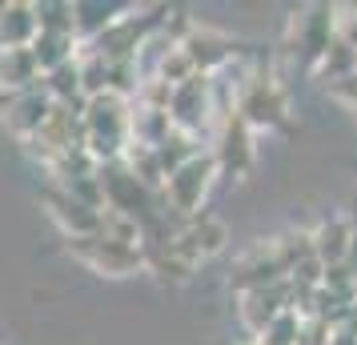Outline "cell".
I'll return each mask as SVG.
<instances>
[{
	"instance_id": "obj_1",
	"label": "cell",
	"mask_w": 357,
	"mask_h": 345,
	"mask_svg": "<svg viewBox=\"0 0 357 345\" xmlns=\"http://www.w3.org/2000/svg\"><path fill=\"white\" fill-rule=\"evenodd\" d=\"M213 177H217V157H213V153H197V157H189L177 173L165 177V185H161L165 209L177 213V217H193L197 209H201L205 193H209Z\"/></svg>"
},
{
	"instance_id": "obj_2",
	"label": "cell",
	"mask_w": 357,
	"mask_h": 345,
	"mask_svg": "<svg viewBox=\"0 0 357 345\" xmlns=\"http://www.w3.org/2000/svg\"><path fill=\"white\" fill-rule=\"evenodd\" d=\"M68 253L84 261L93 273H105V277H129L137 269H145V257L137 245H116L100 233H89V237H68Z\"/></svg>"
},
{
	"instance_id": "obj_3",
	"label": "cell",
	"mask_w": 357,
	"mask_h": 345,
	"mask_svg": "<svg viewBox=\"0 0 357 345\" xmlns=\"http://www.w3.org/2000/svg\"><path fill=\"white\" fill-rule=\"evenodd\" d=\"M153 29H157V17H116L105 33L97 36V40H89L84 49H93L97 56H105V61H132L137 52H141V45H145L149 36H153Z\"/></svg>"
},
{
	"instance_id": "obj_4",
	"label": "cell",
	"mask_w": 357,
	"mask_h": 345,
	"mask_svg": "<svg viewBox=\"0 0 357 345\" xmlns=\"http://www.w3.org/2000/svg\"><path fill=\"white\" fill-rule=\"evenodd\" d=\"M209 113H213V97H209V77H189L185 84L173 89V100H169V121L173 129L197 137V129L209 125Z\"/></svg>"
},
{
	"instance_id": "obj_5",
	"label": "cell",
	"mask_w": 357,
	"mask_h": 345,
	"mask_svg": "<svg viewBox=\"0 0 357 345\" xmlns=\"http://www.w3.org/2000/svg\"><path fill=\"white\" fill-rule=\"evenodd\" d=\"M49 109H52L49 89H45V81H36L33 89L8 97V105H4V129L13 132V137H20V141H33L36 132H40V125H45Z\"/></svg>"
},
{
	"instance_id": "obj_6",
	"label": "cell",
	"mask_w": 357,
	"mask_h": 345,
	"mask_svg": "<svg viewBox=\"0 0 357 345\" xmlns=\"http://www.w3.org/2000/svg\"><path fill=\"white\" fill-rule=\"evenodd\" d=\"M217 169H229V173H245L249 161H253V141H249V125L241 121L237 109H229L221 116V137H217Z\"/></svg>"
},
{
	"instance_id": "obj_7",
	"label": "cell",
	"mask_w": 357,
	"mask_h": 345,
	"mask_svg": "<svg viewBox=\"0 0 357 345\" xmlns=\"http://www.w3.org/2000/svg\"><path fill=\"white\" fill-rule=\"evenodd\" d=\"M45 205H49L52 221L65 229V237H89L100 225V209H89L77 197H68L61 185H45Z\"/></svg>"
},
{
	"instance_id": "obj_8",
	"label": "cell",
	"mask_w": 357,
	"mask_h": 345,
	"mask_svg": "<svg viewBox=\"0 0 357 345\" xmlns=\"http://www.w3.org/2000/svg\"><path fill=\"white\" fill-rule=\"evenodd\" d=\"M289 309V285L277 281V285H265V289H245L241 293V321L249 325V333H265L273 325L277 313Z\"/></svg>"
},
{
	"instance_id": "obj_9",
	"label": "cell",
	"mask_w": 357,
	"mask_h": 345,
	"mask_svg": "<svg viewBox=\"0 0 357 345\" xmlns=\"http://www.w3.org/2000/svg\"><path fill=\"white\" fill-rule=\"evenodd\" d=\"M181 49L189 52V61H193V68L205 77L209 68L225 65L229 52H233V45H229L221 33H213V29H197V24H189V33L181 36Z\"/></svg>"
},
{
	"instance_id": "obj_10",
	"label": "cell",
	"mask_w": 357,
	"mask_h": 345,
	"mask_svg": "<svg viewBox=\"0 0 357 345\" xmlns=\"http://www.w3.org/2000/svg\"><path fill=\"white\" fill-rule=\"evenodd\" d=\"M36 40V13L24 0H8L0 13V52L4 49H29Z\"/></svg>"
},
{
	"instance_id": "obj_11",
	"label": "cell",
	"mask_w": 357,
	"mask_h": 345,
	"mask_svg": "<svg viewBox=\"0 0 357 345\" xmlns=\"http://www.w3.org/2000/svg\"><path fill=\"white\" fill-rule=\"evenodd\" d=\"M40 77H45V72L36 65L33 49H4L0 52V89H8V97L33 89Z\"/></svg>"
},
{
	"instance_id": "obj_12",
	"label": "cell",
	"mask_w": 357,
	"mask_h": 345,
	"mask_svg": "<svg viewBox=\"0 0 357 345\" xmlns=\"http://www.w3.org/2000/svg\"><path fill=\"white\" fill-rule=\"evenodd\" d=\"M77 45H81V40L68 36V33H36V40L29 45V49H33L40 72H52V68L77 61Z\"/></svg>"
},
{
	"instance_id": "obj_13",
	"label": "cell",
	"mask_w": 357,
	"mask_h": 345,
	"mask_svg": "<svg viewBox=\"0 0 357 345\" xmlns=\"http://www.w3.org/2000/svg\"><path fill=\"white\" fill-rule=\"evenodd\" d=\"M40 81H45V89H49V97L56 100V105H84V93H81V65H77V61H68V65H61V68H52V72H45Z\"/></svg>"
},
{
	"instance_id": "obj_14",
	"label": "cell",
	"mask_w": 357,
	"mask_h": 345,
	"mask_svg": "<svg viewBox=\"0 0 357 345\" xmlns=\"http://www.w3.org/2000/svg\"><path fill=\"white\" fill-rule=\"evenodd\" d=\"M153 153H157L161 173L169 177V173H177L181 164L189 161V157H197L201 148H197V137H189V132H181V129H169V137H165L161 145L153 148Z\"/></svg>"
},
{
	"instance_id": "obj_15",
	"label": "cell",
	"mask_w": 357,
	"mask_h": 345,
	"mask_svg": "<svg viewBox=\"0 0 357 345\" xmlns=\"http://www.w3.org/2000/svg\"><path fill=\"white\" fill-rule=\"evenodd\" d=\"M33 13H36V33L77 36V20H73V4L68 0H40V4H33Z\"/></svg>"
},
{
	"instance_id": "obj_16",
	"label": "cell",
	"mask_w": 357,
	"mask_h": 345,
	"mask_svg": "<svg viewBox=\"0 0 357 345\" xmlns=\"http://www.w3.org/2000/svg\"><path fill=\"white\" fill-rule=\"evenodd\" d=\"M153 77H161L165 84H185L189 77H197V68L193 61H189V52L181 49V45H173V49H165V56L157 61V68H153Z\"/></svg>"
},
{
	"instance_id": "obj_17",
	"label": "cell",
	"mask_w": 357,
	"mask_h": 345,
	"mask_svg": "<svg viewBox=\"0 0 357 345\" xmlns=\"http://www.w3.org/2000/svg\"><path fill=\"white\" fill-rule=\"evenodd\" d=\"M97 233L109 237V241H116V245H137L141 249V229H137V221H129V217L116 213V209H100Z\"/></svg>"
},
{
	"instance_id": "obj_18",
	"label": "cell",
	"mask_w": 357,
	"mask_h": 345,
	"mask_svg": "<svg viewBox=\"0 0 357 345\" xmlns=\"http://www.w3.org/2000/svg\"><path fill=\"white\" fill-rule=\"evenodd\" d=\"M297 333H301V317L297 309H285L273 317V325L257 337V345H297Z\"/></svg>"
},
{
	"instance_id": "obj_19",
	"label": "cell",
	"mask_w": 357,
	"mask_h": 345,
	"mask_svg": "<svg viewBox=\"0 0 357 345\" xmlns=\"http://www.w3.org/2000/svg\"><path fill=\"white\" fill-rule=\"evenodd\" d=\"M4 4H8V0H0V13H4Z\"/></svg>"
}]
</instances>
